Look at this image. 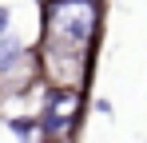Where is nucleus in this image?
Instances as JSON below:
<instances>
[{"label": "nucleus", "mask_w": 147, "mask_h": 143, "mask_svg": "<svg viewBox=\"0 0 147 143\" xmlns=\"http://www.w3.org/2000/svg\"><path fill=\"white\" fill-rule=\"evenodd\" d=\"M99 32V0H44L40 68L56 88L80 92L92 72V40Z\"/></svg>", "instance_id": "1"}, {"label": "nucleus", "mask_w": 147, "mask_h": 143, "mask_svg": "<svg viewBox=\"0 0 147 143\" xmlns=\"http://www.w3.org/2000/svg\"><path fill=\"white\" fill-rule=\"evenodd\" d=\"M80 115V92H64V88H56L52 92V103H48V115H44V131L48 135H64L68 127L76 123Z\"/></svg>", "instance_id": "2"}, {"label": "nucleus", "mask_w": 147, "mask_h": 143, "mask_svg": "<svg viewBox=\"0 0 147 143\" xmlns=\"http://www.w3.org/2000/svg\"><path fill=\"white\" fill-rule=\"evenodd\" d=\"M12 131H16L20 139H28V135L40 131V123H36V119H12Z\"/></svg>", "instance_id": "3"}, {"label": "nucleus", "mask_w": 147, "mask_h": 143, "mask_svg": "<svg viewBox=\"0 0 147 143\" xmlns=\"http://www.w3.org/2000/svg\"><path fill=\"white\" fill-rule=\"evenodd\" d=\"M8 20H12V12H8V8H4V4H0V36H4V32H8Z\"/></svg>", "instance_id": "4"}]
</instances>
